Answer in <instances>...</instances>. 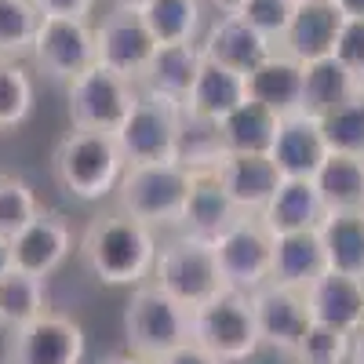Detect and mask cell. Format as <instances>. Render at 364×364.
Segmentation results:
<instances>
[{"label":"cell","instance_id":"7a4b0ae2","mask_svg":"<svg viewBox=\"0 0 364 364\" xmlns=\"http://www.w3.org/2000/svg\"><path fill=\"white\" fill-rule=\"evenodd\" d=\"M124 168L128 161L117 142V132L70 128L51 154V175L58 182V190L84 204H95L117 193V182L124 175Z\"/></svg>","mask_w":364,"mask_h":364},{"label":"cell","instance_id":"277c9868","mask_svg":"<svg viewBox=\"0 0 364 364\" xmlns=\"http://www.w3.org/2000/svg\"><path fill=\"white\" fill-rule=\"evenodd\" d=\"M193 186V171L178 161L164 164H128L117 182V208L149 223L154 230L178 226Z\"/></svg>","mask_w":364,"mask_h":364},{"label":"cell","instance_id":"d6a6232c","mask_svg":"<svg viewBox=\"0 0 364 364\" xmlns=\"http://www.w3.org/2000/svg\"><path fill=\"white\" fill-rule=\"evenodd\" d=\"M33 77L22 70V63L0 58V132H15L18 124H26L33 113Z\"/></svg>","mask_w":364,"mask_h":364},{"label":"cell","instance_id":"60d3db41","mask_svg":"<svg viewBox=\"0 0 364 364\" xmlns=\"http://www.w3.org/2000/svg\"><path fill=\"white\" fill-rule=\"evenodd\" d=\"M99 364H154L149 357H139L135 350H117V353H106Z\"/></svg>","mask_w":364,"mask_h":364},{"label":"cell","instance_id":"ffe728a7","mask_svg":"<svg viewBox=\"0 0 364 364\" xmlns=\"http://www.w3.org/2000/svg\"><path fill=\"white\" fill-rule=\"evenodd\" d=\"M302 73H306V63L277 48L248 73V99L262 102L277 117H291L302 109Z\"/></svg>","mask_w":364,"mask_h":364},{"label":"cell","instance_id":"d6986e66","mask_svg":"<svg viewBox=\"0 0 364 364\" xmlns=\"http://www.w3.org/2000/svg\"><path fill=\"white\" fill-rule=\"evenodd\" d=\"M215 171L223 178L230 200L237 204V211H252V215H259L269 204V197L277 193L281 178H284L269 154H226Z\"/></svg>","mask_w":364,"mask_h":364},{"label":"cell","instance_id":"ac0fdd59","mask_svg":"<svg viewBox=\"0 0 364 364\" xmlns=\"http://www.w3.org/2000/svg\"><path fill=\"white\" fill-rule=\"evenodd\" d=\"M200 51L208 58H215V63L237 70V73H252L259 63L277 51V44L266 41L255 26H248L237 11H219V18L208 26V33L200 41Z\"/></svg>","mask_w":364,"mask_h":364},{"label":"cell","instance_id":"ba28073f","mask_svg":"<svg viewBox=\"0 0 364 364\" xmlns=\"http://www.w3.org/2000/svg\"><path fill=\"white\" fill-rule=\"evenodd\" d=\"M29 58H33L41 77H48L55 84H73L80 73H87L99 63L95 58V26H91V18L41 15Z\"/></svg>","mask_w":364,"mask_h":364},{"label":"cell","instance_id":"8d00e7d4","mask_svg":"<svg viewBox=\"0 0 364 364\" xmlns=\"http://www.w3.org/2000/svg\"><path fill=\"white\" fill-rule=\"evenodd\" d=\"M299 11V0H245V4L237 8V15L245 18L248 26H255L266 41H273L281 48L288 26Z\"/></svg>","mask_w":364,"mask_h":364},{"label":"cell","instance_id":"3957f363","mask_svg":"<svg viewBox=\"0 0 364 364\" xmlns=\"http://www.w3.org/2000/svg\"><path fill=\"white\" fill-rule=\"evenodd\" d=\"M193 339V310L186 302L168 295L161 284L146 281L132 288V299L124 306V343L139 357L157 360L168 350Z\"/></svg>","mask_w":364,"mask_h":364},{"label":"cell","instance_id":"5bb4252c","mask_svg":"<svg viewBox=\"0 0 364 364\" xmlns=\"http://www.w3.org/2000/svg\"><path fill=\"white\" fill-rule=\"evenodd\" d=\"M15 252V269L37 273V277H51L55 269H63L66 259L73 255V226L58 211H37V219L22 226L11 237Z\"/></svg>","mask_w":364,"mask_h":364},{"label":"cell","instance_id":"cb8c5ba5","mask_svg":"<svg viewBox=\"0 0 364 364\" xmlns=\"http://www.w3.org/2000/svg\"><path fill=\"white\" fill-rule=\"evenodd\" d=\"M240 215L237 204L230 200L226 186L215 168L208 171H193V186H190V197H186V208H182V230L186 233H197V237H208L215 240L233 219Z\"/></svg>","mask_w":364,"mask_h":364},{"label":"cell","instance_id":"d590c367","mask_svg":"<svg viewBox=\"0 0 364 364\" xmlns=\"http://www.w3.org/2000/svg\"><path fill=\"white\" fill-rule=\"evenodd\" d=\"M350 343H353V336L314 321L310 331L302 336L299 350L291 353V360H302V364H346L350 360Z\"/></svg>","mask_w":364,"mask_h":364},{"label":"cell","instance_id":"d4e9b609","mask_svg":"<svg viewBox=\"0 0 364 364\" xmlns=\"http://www.w3.org/2000/svg\"><path fill=\"white\" fill-rule=\"evenodd\" d=\"M200 58H204L200 55V41H190V44H157V51H154V58H149V66H146L139 87L186 102L190 87H193V77L200 70Z\"/></svg>","mask_w":364,"mask_h":364},{"label":"cell","instance_id":"4316f807","mask_svg":"<svg viewBox=\"0 0 364 364\" xmlns=\"http://www.w3.org/2000/svg\"><path fill=\"white\" fill-rule=\"evenodd\" d=\"M215 128H219L226 154H269L273 135L281 128V117L255 99H245L226 120H219Z\"/></svg>","mask_w":364,"mask_h":364},{"label":"cell","instance_id":"4dcf8cb0","mask_svg":"<svg viewBox=\"0 0 364 364\" xmlns=\"http://www.w3.org/2000/svg\"><path fill=\"white\" fill-rule=\"evenodd\" d=\"M157 44H190L200 33L204 0H135Z\"/></svg>","mask_w":364,"mask_h":364},{"label":"cell","instance_id":"9a60e30c","mask_svg":"<svg viewBox=\"0 0 364 364\" xmlns=\"http://www.w3.org/2000/svg\"><path fill=\"white\" fill-rule=\"evenodd\" d=\"M331 154L328 142H324V132H321V120L310 117V113H291V117H281V128L273 135V146H269V157L277 164V171L284 178H314L324 164V157Z\"/></svg>","mask_w":364,"mask_h":364},{"label":"cell","instance_id":"b9f144b4","mask_svg":"<svg viewBox=\"0 0 364 364\" xmlns=\"http://www.w3.org/2000/svg\"><path fill=\"white\" fill-rule=\"evenodd\" d=\"M15 269V252H11V237L0 233V277Z\"/></svg>","mask_w":364,"mask_h":364},{"label":"cell","instance_id":"e575fe53","mask_svg":"<svg viewBox=\"0 0 364 364\" xmlns=\"http://www.w3.org/2000/svg\"><path fill=\"white\" fill-rule=\"evenodd\" d=\"M41 211V200L33 193V186L11 171H0V233L15 237L22 226H29Z\"/></svg>","mask_w":364,"mask_h":364},{"label":"cell","instance_id":"5b68a950","mask_svg":"<svg viewBox=\"0 0 364 364\" xmlns=\"http://www.w3.org/2000/svg\"><path fill=\"white\" fill-rule=\"evenodd\" d=\"M154 284H161L168 295H175L186 306H200V302L215 299L219 291H226V277L219 269V255L215 245L208 237L197 233H175L171 240L157 248V262H154Z\"/></svg>","mask_w":364,"mask_h":364},{"label":"cell","instance_id":"ab89813d","mask_svg":"<svg viewBox=\"0 0 364 364\" xmlns=\"http://www.w3.org/2000/svg\"><path fill=\"white\" fill-rule=\"evenodd\" d=\"M41 15H58V18H91L99 0H33Z\"/></svg>","mask_w":364,"mask_h":364},{"label":"cell","instance_id":"30bf717a","mask_svg":"<svg viewBox=\"0 0 364 364\" xmlns=\"http://www.w3.org/2000/svg\"><path fill=\"white\" fill-rule=\"evenodd\" d=\"M66 99H70V124L73 128L120 132V124L128 120V113L139 99V84L95 63L73 84H66Z\"/></svg>","mask_w":364,"mask_h":364},{"label":"cell","instance_id":"f35d334b","mask_svg":"<svg viewBox=\"0 0 364 364\" xmlns=\"http://www.w3.org/2000/svg\"><path fill=\"white\" fill-rule=\"evenodd\" d=\"M154 364H226V360L215 357L208 346H200L197 339H190V343H182V346L168 350L164 357H157Z\"/></svg>","mask_w":364,"mask_h":364},{"label":"cell","instance_id":"7402d4cb","mask_svg":"<svg viewBox=\"0 0 364 364\" xmlns=\"http://www.w3.org/2000/svg\"><path fill=\"white\" fill-rule=\"evenodd\" d=\"M343 29V11L331 0H317V4H299L288 33L281 41V48L288 55H295L299 63H314V58H328L336 55V41Z\"/></svg>","mask_w":364,"mask_h":364},{"label":"cell","instance_id":"44dd1931","mask_svg":"<svg viewBox=\"0 0 364 364\" xmlns=\"http://www.w3.org/2000/svg\"><path fill=\"white\" fill-rule=\"evenodd\" d=\"M328 269L321 226L317 230H295V233H273V273L269 281L306 291L321 273Z\"/></svg>","mask_w":364,"mask_h":364},{"label":"cell","instance_id":"c3c4849f","mask_svg":"<svg viewBox=\"0 0 364 364\" xmlns=\"http://www.w3.org/2000/svg\"><path fill=\"white\" fill-rule=\"evenodd\" d=\"M204 4H208V0H204Z\"/></svg>","mask_w":364,"mask_h":364},{"label":"cell","instance_id":"836d02e7","mask_svg":"<svg viewBox=\"0 0 364 364\" xmlns=\"http://www.w3.org/2000/svg\"><path fill=\"white\" fill-rule=\"evenodd\" d=\"M321 132L328 149L336 154H360L364 157V91L353 95L350 102L336 106L331 113L321 117Z\"/></svg>","mask_w":364,"mask_h":364},{"label":"cell","instance_id":"6da1fadb","mask_svg":"<svg viewBox=\"0 0 364 364\" xmlns=\"http://www.w3.org/2000/svg\"><path fill=\"white\" fill-rule=\"evenodd\" d=\"M157 230L128 215L120 208H109L87 223L77 255L99 284L109 288H139L154 277L157 262Z\"/></svg>","mask_w":364,"mask_h":364},{"label":"cell","instance_id":"52a82bcc","mask_svg":"<svg viewBox=\"0 0 364 364\" xmlns=\"http://www.w3.org/2000/svg\"><path fill=\"white\" fill-rule=\"evenodd\" d=\"M193 339L226 364H245L248 357H255L262 350V339L252 291L226 288L215 299L193 306Z\"/></svg>","mask_w":364,"mask_h":364},{"label":"cell","instance_id":"f546056e","mask_svg":"<svg viewBox=\"0 0 364 364\" xmlns=\"http://www.w3.org/2000/svg\"><path fill=\"white\" fill-rule=\"evenodd\" d=\"M48 314V277L11 269L0 277V328H22Z\"/></svg>","mask_w":364,"mask_h":364},{"label":"cell","instance_id":"7dc6e473","mask_svg":"<svg viewBox=\"0 0 364 364\" xmlns=\"http://www.w3.org/2000/svg\"><path fill=\"white\" fill-rule=\"evenodd\" d=\"M295 364H302V360H295Z\"/></svg>","mask_w":364,"mask_h":364},{"label":"cell","instance_id":"8992f818","mask_svg":"<svg viewBox=\"0 0 364 364\" xmlns=\"http://www.w3.org/2000/svg\"><path fill=\"white\" fill-rule=\"evenodd\" d=\"M182 132H186V109H182V102L139 87V99H135L128 120L120 124L117 142L124 149L128 164H164V161H178Z\"/></svg>","mask_w":364,"mask_h":364},{"label":"cell","instance_id":"74e56055","mask_svg":"<svg viewBox=\"0 0 364 364\" xmlns=\"http://www.w3.org/2000/svg\"><path fill=\"white\" fill-rule=\"evenodd\" d=\"M336 58L364 84V18H343L339 41H336Z\"/></svg>","mask_w":364,"mask_h":364},{"label":"cell","instance_id":"4fadbf2b","mask_svg":"<svg viewBox=\"0 0 364 364\" xmlns=\"http://www.w3.org/2000/svg\"><path fill=\"white\" fill-rule=\"evenodd\" d=\"M252 302H255V321H259L262 346L291 357L299 350L302 336H306L310 324H314L310 306H306V291L266 281L262 288L252 291Z\"/></svg>","mask_w":364,"mask_h":364},{"label":"cell","instance_id":"2e32d148","mask_svg":"<svg viewBox=\"0 0 364 364\" xmlns=\"http://www.w3.org/2000/svg\"><path fill=\"white\" fill-rule=\"evenodd\" d=\"M245 99H248V77L204 55L182 109H186L190 120H200V124H219V120H226Z\"/></svg>","mask_w":364,"mask_h":364},{"label":"cell","instance_id":"bcb514c9","mask_svg":"<svg viewBox=\"0 0 364 364\" xmlns=\"http://www.w3.org/2000/svg\"><path fill=\"white\" fill-rule=\"evenodd\" d=\"M299 4H317V0H299Z\"/></svg>","mask_w":364,"mask_h":364},{"label":"cell","instance_id":"9c48e42d","mask_svg":"<svg viewBox=\"0 0 364 364\" xmlns=\"http://www.w3.org/2000/svg\"><path fill=\"white\" fill-rule=\"evenodd\" d=\"M211 245H215L226 288L255 291L269 281V273H273V233L259 215L240 211Z\"/></svg>","mask_w":364,"mask_h":364},{"label":"cell","instance_id":"e0dca14e","mask_svg":"<svg viewBox=\"0 0 364 364\" xmlns=\"http://www.w3.org/2000/svg\"><path fill=\"white\" fill-rule=\"evenodd\" d=\"M306 306L317 324L339 328L346 336H357L364 328V277L339 269H324L306 288Z\"/></svg>","mask_w":364,"mask_h":364},{"label":"cell","instance_id":"603a6c76","mask_svg":"<svg viewBox=\"0 0 364 364\" xmlns=\"http://www.w3.org/2000/svg\"><path fill=\"white\" fill-rule=\"evenodd\" d=\"M328 215V208L317 193L314 178H281L277 193L259 211V219L269 233H295V230H317Z\"/></svg>","mask_w":364,"mask_h":364},{"label":"cell","instance_id":"f6af8a7d","mask_svg":"<svg viewBox=\"0 0 364 364\" xmlns=\"http://www.w3.org/2000/svg\"><path fill=\"white\" fill-rule=\"evenodd\" d=\"M208 4H215L219 11H237L240 4H245V0H208Z\"/></svg>","mask_w":364,"mask_h":364},{"label":"cell","instance_id":"1f68e13d","mask_svg":"<svg viewBox=\"0 0 364 364\" xmlns=\"http://www.w3.org/2000/svg\"><path fill=\"white\" fill-rule=\"evenodd\" d=\"M41 26V11L33 0H0V58L22 63L33 51V37Z\"/></svg>","mask_w":364,"mask_h":364},{"label":"cell","instance_id":"7bdbcfd3","mask_svg":"<svg viewBox=\"0 0 364 364\" xmlns=\"http://www.w3.org/2000/svg\"><path fill=\"white\" fill-rule=\"evenodd\" d=\"M339 11H343V18H364V0H331Z\"/></svg>","mask_w":364,"mask_h":364},{"label":"cell","instance_id":"484cf974","mask_svg":"<svg viewBox=\"0 0 364 364\" xmlns=\"http://www.w3.org/2000/svg\"><path fill=\"white\" fill-rule=\"evenodd\" d=\"M360 91H364V84L339 63L336 55L314 58V63H306V73H302V113L321 120L324 113L350 102L353 95H360Z\"/></svg>","mask_w":364,"mask_h":364},{"label":"cell","instance_id":"83f0119b","mask_svg":"<svg viewBox=\"0 0 364 364\" xmlns=\"http://www.w3.org/2000/svg\"><path fill=\"white\" fill-rule=\"evenodd\" d=\"M317 193L328 211H364V157L360 154H331L314 175Z\"/></svg>","mask_w":364,"mask_h":364},{"label":"cell","instance_id":"8fae6325","mask_svg":"<svg viewBox=\"0 0 364 364\" xmlns=\"http://www.w3.org/2000/svg\"><path fill=\"white\" fill-rule=\"evenodd\" d=\"M154 51H157V37L149 33V26H146L135 0H120V4L109 8V15H102V22L95 26V58H99V66L128 77L135 84L142 80Z\"/></svg>","mask_w":364,"mask_h":364},{"label":"cell","instance_id":"7c38bea8","mask_svg":"<svg viewBox=\"0 0 364 364\" xmlns=\"http://www.w3.org/2000/svg\"><path fill=\"white\" fill-rule=\"evenodd\" d=\"M87 353L84 328L66 314H44L8 331L4 364H80Z\"/></svg>","mask_w":364,"mask_h":364},{"label":"cell","instance_id":"ee69618b","mask_svg":"<svg viewBox=\"0 0 364 364\" xmlns=\"http://www.w3.org/2000/svg\"><path fill=\"white\" fill-rule=\"evenodd\" d=\"M346 364H364V328L353 336V343H350V360Z\"/></svg>","mask_w":364,"mask_h":364},{"label":"cell","instance_id":"f1b7e54d","mask_svg":"<svg viewBox=\"0 0 364 364\" xmlns=\"http://www.w3.org/2000/svg\"><path fill=\"white\" fill-rule=\"evenodd\" d=\"M328 269L364 277V211H328L321 223Z\"/></svg>","mask_w":364,"mask_h":364}]
</instances>
